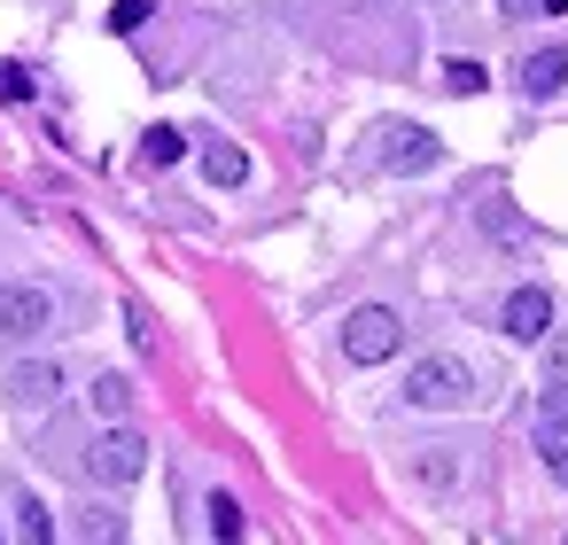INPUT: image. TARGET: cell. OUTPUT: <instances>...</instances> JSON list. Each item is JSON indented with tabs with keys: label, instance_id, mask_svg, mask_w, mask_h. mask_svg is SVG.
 <instances>
[{
	"label": "cell",
	"instance_id": "cell-1",
	"mask_svg": "<svg viewBox=\"0 0 568 545\" xmlns=\"http://www.w3.org/2000/svg\"><path fill=\"white\" fill-rule=\"evenodd\" d=\"M467 397H475V374H467L459 359H444V351L405 374V405H420V413H459Z\"/></svg>",
	"mask_w": 568,
	"mask_h": 545
},
{
	"label": "cell",
	"instance_id": "cell-2",
	"mask_svg": "<svg viewBox=\"0 0 568 545\" xmlns=\"http://www.w3.org/2000/svg\"><path fill=\"white\" fill-rule=\"evenodd\" d=\"M397 343H405V320H397L389 304H358V312L343 320V359H351V366H382Z\"/></svg>",
	"mask_w": 568,
	"mask_h": 545
},
{
	"label": "cell",
	"instance_id": "cell-3",
	"mask_svg": "<svg viewBox=\"0 0 568 545\" xmlns=\"http://www.w3.org/2000/svg\"><path fill=\"white\" fill-rule=\"evenodd\" d=\"M48 327H55V296L40 281H9V289H0V335H9V343H40Z\"/></svg>",
	"mask_w": 568,
	"mask_h": 545
},
{
	"label": "cell",
	"instance_id": "cell-4",
	"mask_svg": "<svg viewBox=\"0 0 568 545\" xmlns=\"http://www.w3.org/2000/svg\"><path fill=\"white\" fill-rule=\"evenodd\" d=\"M141 467H149V444H141V428H125V421L87 444V475H94V483H133Z\"/></svg>",
	"mask_w": 568,
	"mask_h": 545
},
{
	"label": "cell",
	"instance_id": "cell-5",
	"mask_svg": "<svg viewBox=\"0 0 568 545\" xmlns=\"http://www.w3.org/2000/svg\"><path fill=\"white\" fill-rule=\"evenodd\" d=\"M374 141H382V149H374V157H382V172H428V164L444 157V141H436L428 125H382Z\"/></svg>",
	"mask_w": 568,
	"mask_h": 545
},
{
	"label": "cell",
	"instance_id": "cell-6",
	"mask_svg": "<svg viewBox=\"0 0 568 545\" xmlns=\"http://www.w3.org/2000/svg\"><path fill=\"white\" fill-rule=\"evenodd\" d=\"M545 327H552V296L545 289H514L506 296V335L514 343H545Z\"/></svg>",
	"mask_w": 568,
	"mask_h": 545
},
{
	"label": "cell",
	"instance_id": "cell-7",
	"mask_svg": "<svg viewBox=\"0 0 568 545\" xmlns=\"http://www.w3.org/2000/svg\"><path fill=\"white\" fill-rule=\"evenodd\" d=\"M560 87H568V48H537V55L521 63V94L545 102V94H560Z\"/></svg>",
	"mask_w": 568,
	"mask_h": 545
},
{
	"label": "cell",
	"instance_id": "cell-8",
	"mask_svg": "<svg viewBox=\"0 0 568 545\" xmlns=\"http://www.w3.org/2000/svg\"><path fill=\"white\" fill-rule=\"evenodd\" d=\"M55 390H63V374H55L48 359H24V366H9V397H17V405H48Z\"/></svg>",
	"mask_w": 568,
	"mask_h": 545
},
{
	"label": "cell",
	"instance_id": "cell-9",
	"mask_svg": "<svg viewBox=\"0 0 568 545\" xmlns=\"http://www.w3.org/2000/svg\"><path fill=\"white\" fill-rule=\"evenodd\" d=\"M203 180H211V188H242V180H250V157H242L234 141H203Z\"/></svg>",
	"mask_w": 568,
	"mask_h": 545
},
{
	"label": "cell",
	"instance_id": "cell-10",
	"mask_svg": "<svg viewBox=\"0 0 568 545\" xmlns=\"http://www.w3.org/2000/svg\"><path fill=\"white\" fill-rule=\"evenodd\" d=\"M180 157H187V133H180V125H149V133H141V164L164 172V164H180Z\"/></svg>",
	"mask_w": 568,
	"mask_h": 545
},
{
	"label": "cell",
	"instance_id": "cell-11",
	"mask_svg": "<svg viewBox=\"0 0 568 545\" xmlns=\"http://www.w3.org/2000/svg\"><path fill=\"white\" fill-rule=\"evenodd\" d=\"M94 413L125 421V413H133V382H125V374H102V382H94Z\"/></svg>",
	"mask_w": 568,
	"mask_h": 545
},
{
	"label": "cell",
	"instance_id": "cell-12",
	"mask_svg": "<svg viewBox=\"0 0 568 545\" xmlns=\"http://www.w3.org/2000/svg\"><path fill=\"white\" fill-rule=\"evenodd\" d=\"M203 514H211V537H242V506H234L226 491H211V506H203Z\"/></svg>",
	"mask_w": 568,
	"mask_h": 545
},
{
	"label": "cell",
	"instance_id": "cell-13",
	"mask_svg": "<svg viewBox=\"0 0 568 545\" xmlns=\"http://www.w3.org/2000/svg\"><path fill=\"white\" fill-rule=\"evenodd\" d=\"M537 428H568V382L552 374V390L537 397Z\"/></svg>",
	"mask_w": 568,
	"mask_h": 545
},
{
	"label": "cell",
	"instance_id": "cell-14",
	"mask_svg": "<svg viewBox=\"0 0 568 545\" xmlns=\"http://www.w3.org/2000/svg\"><path fill=\"white\" fill-rule=\"evenodd\" d=\"M444 87H452V94H483V63L452 55V63H444Z\"/></svg>",
	"mask_w": 568,
	"mask_h": 545
},
{
	"label": "cell",
	"instance_id": "cell-15",
	"mask_svg": "<svg viewBox=\"0 0 568 545\" xmlns=\"http://www.w3.org/2000/svg\"><path fill=\"white\" fill-rule=\"evenodd\" d=\"M79 529H87V537H102V545H118V537H125V522H118L110 506H87V514H79Z\"/></svg>",
	"mask_w": 568,
	"mask_h": 545
},
{
	"label": "cell",
	"instance_id": "cell-16",
	"mask_svg": "<svg viewBox=\"0 0 568 545\" xmlns=\"http://www.w3.org/2000/svg\"><path fill=\"white\" fill-rule=\"evenodd\" d=\"M537 452H545V467L568 483V428H537Z\"/></svg>",
	"mask_w": 568,
	"mask_h": 545
},
{
	"label": "cell",
	"instance_id": "cell-17",
	"mask_svg": "<svg viewBox=\"0 0 568 545\" xmlns=\"http://www.w3.org/2000/svg\"><path fill=\"white\" fill-rule=\"evenodd\" d=\"M0 102H32V71L24 63H0Z\"/></svg>",
	"mask_w": 568,
	"mask_h": 545
},
{
	"label": "cell",
	"instance_id": "cell-18",
	"mask_svg": "<svg viewBox=\"0 0 568 545\" xmlns=\"http://www.w3.org/2000/svg\"><path fill=\"white\" fill-rule=\"evenodd\" d=\"M17 514H24V537H32V545H48V537H55V522H48V506H40V498H24Z\"/></svg>",
	"mask_w": 568,
	"mask_h": 545
},
{
	"label": "cell",
	"instance_id": "cell-19",
	"mask_svg": "<svg viewBox=\"0 0 568 545\" xmlns=\"http://www.w3.org/2000/svg\"><path fill=\"white\" fill-rule=\"evenodd\" d=\"M110 24H118V32H141V24H149V0H118Z\"/></svg>",
	"mask_w": 568,
	"mask_h": 545
},
{
	"label": "cell",
	"instance_id": "cell-20",
	"mask_svg": "<svg viewBox=\"0 0 568 545\" xmlns=\"http://www.w3.org/2000/svg\"><path fill=\"white\" fill-rule=\"evenodd\" d=\"M452 475H459V467H452L444 452H428V460H420V483H452Z\"/></svg>",
	"mask_w": 568,
	"mask_h": 545
},
{
	"label": "cell",
	"instance_id": "cell-21",
	"mask_svg": "<svg viewBox=\"0 0 568 545\" xmlns=\"http://www.w3.org/2000/svg\"><path fill=\"white\" fill-rule=\"evenodd\" d=\"M498 9H506V17H529V9H537V0H498Z\"/></svg>",
	"mask_w": 568,
	"mask_h": 545
},
{
	"label": "cell",
	"instance_id": "cell-22",
	"mask_svg": "<svg viewBox=\"0 0 568 545\" xmlns=\"http://www.w3.org/2000/svg\"><path fill=\"white\" fill-rule=\"evenodd\" d=\"M537 9H545V17H568V0H537Z\"/></svg>",
	"mask_w": 568,
	"mask_h": 545
}]
</instances>
